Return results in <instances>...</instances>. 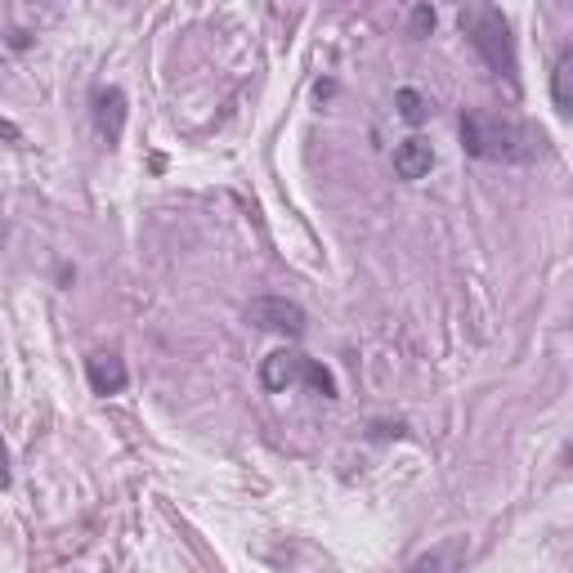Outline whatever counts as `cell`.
<instances>
[{
    "instance_id": "277c9868",
    "label": "cell",
    "mask_w": 573,
    "mask_h": 573,
    "mask_svg": "<svg viewBox=\"0 0 573 573\" xmlns=\"http://www.w3.org/2000/svg\"><path fill=\"white\" fill-rule=\"evenodd\" d=\"M95 126H99V135H103L108 148L122 144V130H126V95L117 86L95 95Z\"/></svg>"
},
{
    "instance_id": "9c48e42d",
    "label": "cell",
    "mask_w": 573,
    "mask_h": 573,
    "mask_svg": "<svg viewBox=\"0 0 573 573\" xmlns=\"http://www.w3.org/2000/svg\"><path fill=\"white\" fill-rule=\"evenodd\" d=\"M551 103H556L560 117L573 112V50H564L551 67Z\"/></svg>"
},
{
    "instance_id": "30bf717a",
    "label": "cell",
    "mask_w": 573,
    "mask_h": 573,
    "mask_svg": "<svg viewBox=\"0 0 573 573\" xmlns=\"http://www.w3.org/2000/svg\"><path fill=\"white\" fill-rule=\"evenodd\" d=\"M300 381L310 386L314 395H323V399H336V376L319 363V359H304V372H300Z\"/></svg>"
},
{
    "instance_id": "52a82bcc",
    "label": "cell",
    "mask_w": 573,
    "mask_h": 573,
    "mask_svg": "<svg viewBox=\"0 0 573 573\" xmlns=\"http://www.w3.org/2000/svg\"><path fill=\"white\" fill-rule=\"evenodd\" d=\"M86 376H90L95 395H122L126 381H130V372H126V363L117 354H90L86 359Z\"/></svg>"
},
{
    "instance_id": "8992f818",
    "label": "cell",
    "mask_w": 573,
    "mask_h": 573,
    "mask_svg": "<svg viewBox=\"0 0 573 573\" xmlns=\"http://www.w3.org/2000/svg\"><path fill=\"white\" fill-rule=\"evenodd\" d=\"M431 166H435V148H431L422 135H412V139H403V144L395 148V175H399V179L416 184V179L431 175Z\"/></svg>"
},
{
    "instance_id": "5bb4252c",
    "label": "cell",
    "mask_w": 573,
    "mask_h": 573,
    "mask_svg": "<svg viewBox=\"0 0 573 573\" xmlns=\"http://www.w3.org/2000/svg\"><path fill=\"white\" fill-rule=\"evenodd\" d=\"M0 139H5V144H23V130L10 117H0Z\"/></svg>"
},
{
    "instance_id": "4fadbf2b",
    "label": "cell",
    "mask_w": 573,
    "mask_h": 573,
    "mask_svg": "<svg viewBox=\"0 0 573 573\" xmlns=\"http://www.w3.org/2000/svg\"><path fill=\"white\" fill-rule=\"evenodd\" d=\"M0 488H10V448H5V435H0Z\"/></svg>"
},
{
    "instance_id": "7a4b0ae2",
    "label": "cell",
    "mask_w": 573,
    "mask_h": 573,
    "mask_svg": "<svg viewBox=\"0 0 573 573\" xmlns=\"http://www.w3.org/2000/svg\"><path fill=\"white\" fill-rule=\"evenodd\" d=\"M462 32L471 36V46L479 50V59L507 76L511 86H520V59H515V41H511V23L502 10H493V5H471L462 10Z\"/></svg>"
},
{
    "instance_id": "5b68a950",
    "label": "cell",
    "mask_w": 573,
    "mask_h": 573,
    "mask_svg": "<svg viewBox=\"0 0 573 573\" xmlns=\"http://www.w3.org/2000/svg\"><path fill=\"white\" fill-rule=\"evenodd\" d=\"M466 538H448V543H439V547H431L426 556H416L412 564H408V573H462L466 569Z\"/></svg>"
},
{
    "instance_id": "ba28073f",
    "label": "cell",
    "mask_w": 573,
    "mask_h": 573,
    "mask_svg": "<svg viewBox=\"0 0 573 573\" xmlns=\"http://www.w3.org/2000/svg\"><path fill=\"white\" fill-rule=\"evenodd\" d=\"M300 372H304V354L278 350V354L264 359L260 381H264V390H287V386H296V381H300Z\"/></svg>"
},
{
    "instance_id": "7c38bea8",
    "label": "cell",
    "mask_w": 573,
    "mask_h": 573,
    "mask_svg": "<svg viewBox=\"0 0 573 573\" xmlns=\"http://www.w3.org/2000/svg\"><path fill=\"white\" fill-rule=\"evenodd\" d=\"M431 27H435V10H431V5H416V10H412V32L426 36Z\"/></svg>"
},
{
    "instance_id": "3957f363",
    "label": "cell",
    "mask_w": 573,
    "mask_h": 573,
    "mask_svg": "<svg viewBox=\"0 0 573 573\" xmlns=\"http://www.w3.org/2000/svg\"><path fill=\"white\" fill-rule=\"evenodd\" d=\"M247 319L264 332H283V336H300L304 332V310L287 296H260L247 304Z\"/></svg>"
},
{
    "instance_id": "8fae6325",
    "label": "cell",
    "mask_w": 573,
    "mask_h": 573,
    "mask_svg": "<svg viewBox=\"0 0 573 573\" xmlns=\"http://www.w3.org/2000/svg\"><path fill=\"white\" fill-rule=\"evenodd\" d=\"M395 103H399V117H403V122H412V126H422V122L431 117V103H426L422 95H416V90H399V95H395Z\"/></svg>"
},
{
    "instance_id": "6da1fadb",
    "label": "cell",
    "mask_w": 573,
    "mask_h": 573,
    "mask_svg": "<svg viewBox=\"0 0 573 573\" xmlns=\"http://www.w3.org/2000/svg\"><path fill=\"white\" fill-rule=\"evenodd\" d=\"M462 144L479 162H528L543 148V135L511 122V117H484V112H466L462 117Z\"/></svg>"
}]
</instances>
